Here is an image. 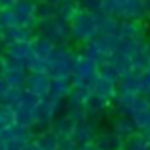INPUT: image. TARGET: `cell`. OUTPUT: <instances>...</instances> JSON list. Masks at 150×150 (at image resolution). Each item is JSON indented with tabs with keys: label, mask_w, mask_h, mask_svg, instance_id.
<instances>
[{
	"label": "cell",
	"mask_w": 150,
	"mask_h": 150,
	"mask_svg": "<svg viewBox=\"0 0 150 150\" xmlns=\"http://www.w3.org/2000/svg\"><path fill=\"white\" fill-rule=\"evenodd\" d=\"M102 13L112 16L115 19H127V21H141L148 18L144 0H102Z\"/></svg>",
	"instance_id": "1"
},
{
	"label": "cell",
	"mask_w": 150,
	"mask_h": 150,
	"mask_svg": "<svg viewBox=\"0 0 150 150\" xmlns=\"http://www.w3.org/2000/svg\"><path fill=\"white\" fill-rule=\"evenodd\" d=\"M69 37L71 40L79 44H85L88 40H93L98 37V29H96V18L94 13L79 10L77 16L69 21Z\"/></svg>",
	"instance_id": "2"
},
{
	"label": "cell",
	"mask_w": 150,
	"mask_h": 150,
	"mask_svg": "<svg viewBox=\"0 0 150 150\" xmlns=\"http://www.w3.org/2000/svg\"><path fill=\"white\" fill-rule=\"evenodd\" d=\"M39 31H40V37L48 39L50 42H54V44H67L71 40L69 25L64 23L62 19H58V18L40 21L39 23Z\"/></svg>",
	"instance_id": "3"
},
{
	"label": "cell",
	"mask_w": 150,
	"mask_h": 150,
	"mask_svg": "<svg viewBox=\"0 0 150 150\" xmlns=\"http://www.w3.org/2000/svg\"><path fill=\"white\" fill-rule=\"evenodd\" d=\"M71 75L81 77L85 81H93L98 75V64L93 62V60H88V58H85L83 54L75 52L73 62H71Z\"/></svg>",
	"instance_id": "4"
},
{
	"label": "cell",
	"mask_w": 150,
	"mask_h": 150,
	"mask_svg": "<svg viewBox=\"0 0 150 150\" xmlns=\"http://www.w3.org/2000/svg\"><path fill=\"white\" fill-rule=\"evenodd\" d=\"M96 135H98V119H93V117H88L87 121H81V123H75L73 131H71V139L77 144L94 142Z\"/></svg>",
	"instance_id": "5"
},
{
	"label": "cell",
	"mask_w": 150,
	"mask_h": 150,
	"mask_svg": "<svg viewBox=\"0 0 150 150\" xmlns=\"http://www.w3.org/2000/svg\"><path fill=\"white\" fill-rule=\"evenodd\" d=\"M79 54H83L85 58H88V60H93V62H96V64L110 62V58H112V54L108 52L106 46L102 44L100 37H96V39H93V40H88V42L81 44Z\"/></svg>",
	"instance_id": "6"
},
{
	"label": "cell",
	"mask_w": 150,
	"mask_h": 150,
	"mask_svg": "<svg viewBox=\"0 0 150 150\" xmlns=\"http://www.w3.org/2000/svg\"><path fill=\"white\" fill-rule=\"evenodd\" d=\"M115 35L121 40H139V39H146V27L141 21H127L121 19L117 23V31Z\"/></svg>",
	"instance_id": "7"
},
{
	"label": "cell",
	"mask_w": 150,
	"mask_h": 150,
	"mask_svg": "<svg viewBox=\"0 0 150 150\" xmlns=\"http://www.w3.org/2000/svg\"><path fill=\"white\" fill-rule=\"evenodd\" d=\"M85 112H87L88 117H93V119H100L104 114H108V110H112V102L106 100V98H102V96H96V94H88L87 100H85L83 104Z\"/></svg>",
	"instance_id": "8"
},
{
	"label": "cell",
	"mask_w": 150,
	"mask_h": 150,
	"mask_svg": "<svg viewBox=\"0 0 150 150\" xmlns=\"http://www.w3.org/2000/svg\"><path fill=\"white\" fill-rule=\"evenodd\" d=\"M23 88L29 91V93H33V94H37L39 98H46V96H48V91H50V77L46 73L27 75Z\"/></svg>",
	"instance_id": "9"
},
{
	"label": "cell",
	"mask_w": 150,
	"mask_h": 150,
	"mask_svg": "<svg viewBox=\"0 0 150 150\" xmlns=\"http://www.w3.org/2000/svg\"><path fill=\"white\" fill-rule=\"evenodd\" d=\"M94 144L98 150H123L125 148V141L121 137H117L114 131H98Z\"/></svg>",
	"instance_id": "10"
},
{
	"label": "cell",
	"mask_w": 150,
	"mask_h": 150,
	"mask_svg": "<svg viewBox=\"0 0 150 150\" xmlns=\"http://www.w3.org/2000/svg\"><path fill=\"white\" fill-rule=\"evenodd\" d=\"M110 131H114L117 137H121L123 141H127L129 137H133L137 131L135 123H133V119L127 117V115H114L112 117V123H110Z\"/></svg>",
	"instance_id": "11"
},
{
	"label": "cell",
	"mask_w": 150,
	"mask_h": 150,
	"mask_svg": "<svg viewBox=\"0 0 150 150\" xmlns=\"http://www.w3.org/2000/svg\"><path fill=\"white\" fill-rule=\"evenodd\" d=\"M91 93L112 102L115 96H117V87H115L114 83H110V81L102 79V77H98V75H96V77L91 81Z\"/></svg>",
	"instance_id": "12"
},
{
	"label": "cell",
	"mask_w": 150,
	"mask_h": 150,
	"mask_svg": "<svg viewBox=\"0 0 150 150\" xmlns=\"http://www.w3.org/2000/svg\"><path fill=\"white\" fill-rule=\"evenodd\" d=\"M54 46H56L54 42H50L48 39H44V37H40V35L33 37V40H31V56L48 62V58H50V54H52Z\"/></svg>",
	"instance_id": "13"
},
{
	"label": "cell",
	"mask_w": 150,
	"mask_h": 150,
	"mask_svg": "<svg viewBox=\"0 0 150 150\" xmlns=\"http://www.w3.org/2000/svg\"><path fill=\"white\" fill-rule=\"evenodd\" d=\"M96 18V29H98V37H106V35H115L117 31V23L119 19L112 18V16H106V13H94Z\"/></svg>",
	"instance_id": "14"
},
{
	"label": "cell",
	"mask_w": 150,
	"mask_h": 150,
	"mask_svg": "<svg viewBox=\"0 0 150 150\" xmlns=\"http://www.w3.org/2000/svg\"><path fill=\"white\" fill-rule=\"evenodd\" d=\"M115 87H117L119 94H139V73L131 71V73L123 75Z\"/></svg>",
	"instance_id": "15"
},
{
	"label": "cell",
	"mask_w": 150,
	"mask_h": 150,
	"mask_svg": "<svg viewBox=\"0 0 150 150\" xmlns=\"http://www.w3.org/2000/svg\"><path fill=\"white\" fill-rule=\"evenodd\" d=\"M35 144L39 146L40 150H58V146H60V137H58L52 129L40 131L35 137Z\"/></svg>",
	"instance_id": "16"
},
{
	"label": "cell",
	"mask_w": 150,
	"mask_h": 150,
	"mask_svg": "<svg viewBox=\"0 0 150 150\" xmlns=\"http://www.w3.org/2000/svg\"><path fill=\"white\" fill-rule=\"evenodd\" d=\"M71 93V85H69V77L67 79H50V91H48V96L54 98H62L66 100Z\"/></svg>",
	"instance_id": "17"
},
{
	"label": "cell",
	"mask_w": 150,
	"mask_h": 150,
	"mask_svg": "<svg viewBox=\"0 0 150 150\" xmlns=\"http://www.w3.org/2000/svg\"><path fill=\"white\" fill-rule=\"evenodd\" d=\"M79 4L75 2V0H66L64 4H60L58 6V10H56V18L58 19H62L64 23H67L69 25V21L77 16V12H79Z\"/></svg>",
	"instance_id": "18"
},
{
	"label": "cell",
	"mask_w": 150,
	"mask_h": 150,
	"mask_svg": "<svg viewBox=\"0 0 150 150\" xmlns=\"http://www.w3.org/2000/svg\"><path fill=\"white\" fill-rule=\"evenodd\" d=\"M52 129L54 133H56L60 139H67L71 137V131H73V123H71L69 119L66 117V115H56L52 121Z\"/></svg>",
	"instance_id": "19"
},
{
	"label": "cell",
	"mask_w": 150,
	"mask_h": 150,
	"mask_svg": "<svg viewBox=\"0 0 150 150\" xmlns=\"http://www.w3.org/2000/svg\"><path fill=\"white\" fill-rule=\"evenodd\" d=\"M98 77H102V79L110 81V83H114V85H117V83H119V79H121L119 71L114 67V64H112V62L98 64Z\"/></svg>",
	"instance_id": "20"
},
{
	"label": "cell",
	"mask_w": 150,
	"mask_h": 150,
	"mask_svg": "<svg viewBox=\"0 0 150 150\" xmlns=\"http://www.w3.org/2000/svg\"><path fill=\"white\" fill-rule=\"evenodd\" d=\"M110 62L114 64V67L119 71V75H121V77L133 71V67H131V60H129V58H123V56H119V54H112Z\"/></svg>",
	"instance_id": "21"
},
{
	"label": "cell",
	"mask_w": 150,
	"mask_h": 150,
	"mask_svg": "<svg viewBox=\"0 0 150 150\" xmlns=\"http://www.w3.org/2000/svg\"><path fill=\"white\" fill-rule=\"evenodd\" d=\"M150 66V58L146 56V52H139L131 58V67L135 73H144Z\"/></svg>",
	"instance_id": "22"
},
{
	"label": "cell",
	"mask_w": 150,
	"mask_h": 150,
	"mask_svg": "<svg viewBox=\"0 0 150 150\" xmlns=\"http://www.w3.org/2000/svg\"><path fill=\"white\" fill-rule=\"evenodd\" d=\"M146 146H148V142H146L144 135H142V133H135L133 137H129L127 141H125L123 150H146Z\"/></svg>",
	"instance_id": "23"
},
{
	"label": "cell",
	"mask_w": 150,
	"mask_h": 150,
	"mask_svg": "<svg viewBox=\"0 0 150 150\" xmlns=\"http://www.w3.org/2000/svg\"><path fill=\"white\" fill-rule=\"evenodd\" d=\"M131 119H133V123H135V127H137L139 133L150 129V108H148V110H144V112H139V114H135Z\"/></svg>",
	"instance_id": "24"
},
{
	"label": "cell",
	"mask_w": 150,
	"mask_h": 150,
	"mask_svg": "<svg viewBox=\"0 0 150 150\" xmlns=\"http://www.w3.org/2000/svg\"><path fill=\"white\" fill-rule=\"evenodd\" d=\"M64 115H66V117L69 119L73 125H75V123H81V121H87V119H88L85 108H66Z\"/></svg>",
	"instance_id": "25"
},
{
	"label": "cell",
	"mask_w": 150,
	"mask_h": 150,
	"mask_svg": "<svg viewBox=\"0 0 150 150\" xmlns=\"http://www.w3.org/2000/svg\"><path fill=\"white\" fill-rule=\"evenodd\" d=\"M81 10L85 12H91V13H100L102 10V0H77Z\"/></svg>",
	"instance_id": "26"
},
{
	"label": "cell",
	"mask_w": 150,
	"mask_h": 150,
	"mask_svg": "<svg viewBox=\"0 0 150 150\" xmlns=\"http://www.w3.org/2000/svg\"><path fill=\"white\" fill-rule=\"evenodd\" d=\"M148 108H150L148 98L142 96V94H137V96H135V102H133V106H131V114L135 115V114H139V112L148 110ZM133 115H131V117H133Z\"/></svg>",
	"instance_id": "27"
},
{
	"label": "cell",
	"mask_w": 150,
	"mask_h": 150,
	"mask_svg": "<svg viewBox=\"0 0 150 150\" xmlns=\"http://www.w3.org/2000/svg\"><path fill=\"white\" fill-rule=\"evenodd\" d=\"M100 39H102V44L106 46V50L110 54H114L119 48V44H121V39L117 35H106V37H100Z\"/></svg>",
	"instance_id": "28"
},
{
	"label": "cell",
	"mask_w": 150,
	"mask_h": 150,
	"mask_svg": "<svg viewBox=\"0 0 150 150\" xmlns=\"http://www.w3.org/2000/svg\"><path fill=\"white\" fill-rule=\"evenodd\" d=\"M139 94H142V96L150 94V73L148 71L139 73Z\"/></svg>",
	"instance_id": "29"
},
{
	"label": "cell",
	"mask_w": 150,
	"mask_h": 150,
	"mask_svg": "<svg viewBox=\"0 0 150 150\" xmlns=\"http://www.w3.org/2000/svg\"><path fill=\"white\" fill-rule=\"evenodd\" d=\"M58 150H77V142H75L71 137L60 139V146H58Z\"/></svg>",
	"instance_id": "30"
},
{
	"label": "cell",
	"mask_w": 150,
	"mask_h": 150,
	"mask_svg": "<svg viewBox=\"0 0 150 150\" xmlns=\"http://www.w3.org/2000/svg\"><path fill=\"white\" fill-rule=\"evenodd\" d=\"M77 150H98L94 142H85V144H77Z\"/></svg>",
	"instance_id": "31"
},
{
	"label": "cell",
	"mask_w": 150,
	"mask_h": 150,
	"mask_svg": "<svg viewBox=\"0 0 150 150\" xmlns=\"http://www.w3.org/2000/svg\"><path fill=\"white\" fill-rule=\"evenodd\" d=\"M42 2H48V4H54V6H60V4H64L66 0H42Z\"/></svg>",
	"instance_id": "32"
},
{
	"label": "cell",
	"mask_w": 150,
	"mask_h": 150,
	"mask_svg": "<svg viewBox=\"0 0 150 150\" xmlns=\"http://www.w3.org/2000/svg\"><path fill=\"white\" fill-rule=\"evenodd\" d=\"M144 52H146V56L150 58V40H148V42H146V48H144Z\"/></svg>",
	"instance_id": "33"
},
{
	"label": "cell",
	"mask_w": 150,
	"mask_h": 150,
	"mask_svg": "<svg viewBox=\"0 0 150 150\" xmlns=\"http://www.w3.org/2000/svg\"><path fill=\"white\" fill-rule=\"evenodd\" d=\"M146 2V12H148V16H150V0H144Z\"/></svg>",
	"instance_id": "34"
},
{
	"label": "cell",
	"mask_w": 150,
	"mask_h": 150,
	"mask_svg": "<svg viewBox=\"0 0 150 150\" xmlns=\"http://www.w3.org/2000/svg\"><path fill=\"white\" fill-rule=\"evenodd\" d=\"M146 150H150V144H148V146H146Z\"/></svg>",
	"instance_id": "35"
},
{
	"label": "cell",
	"mask_w": 150,
	"mask_h": 150,
	"mask_svg": "<svg viewBox=\"0 0 150 150\" xmlns=\"http://www.w3.org/2000/svg\"><path fill=\"white\" fill-rule=\"evenodd\" d=\"M146 71H148V73H150V66H148V69H146Z\"/></svg>",
	"instance_id": "36"
},
{
	"label": "cell",
	"mask_w": 150,
	"mask_h": 150,
	"mask_svg": "<svg viewBox=\"0 0 150 150\" xmlns=\"http://www.w3.org/2000/svg\"><path fill=\"white\" fill-rule=\"evenodd\" d=\"M75 2H77V0H75Z\"/></svg>",
	"instance_id": "37"
}]
</instances>
